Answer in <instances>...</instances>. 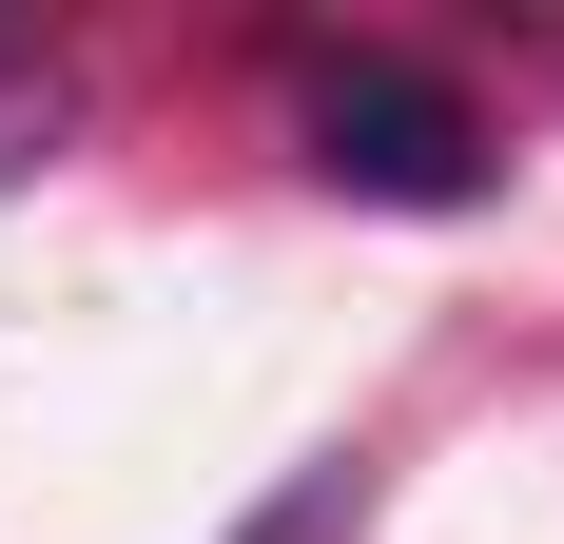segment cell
<instances>
[{
	"mask_svg": "<svg viewBox=\"0 0 564 544\" xmlns=\"http://www.w3.org/2000/svg\"><path fill=\"white\" fill-rule=\"evenodd\" d=\"M312 175L370 195V215H467L487 195V117L448 78H409V58H332L312 78Z\"/></svg>",
	"mask_w": 564,
	"mask_h": 544,
	"instance_id": "6da1fadb",
	"label": "cell"
},
{
	"mask_svg": "<svg viewBox=\"0 0 564 544\" xmlns=\"http://www.w3.org/2000/svg\"><path fill=\"white\" fill-rule=\"evenodd\" d=\"M332 505H350V467H332V487H292V505H273L253 544H332Z\"/></svg>",
	"mask_w": 564,
	"mask_h": 544,
	"instance_id": "7a4b0ae2",
	"label": "cell"
}]
</instances>
